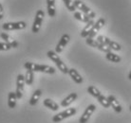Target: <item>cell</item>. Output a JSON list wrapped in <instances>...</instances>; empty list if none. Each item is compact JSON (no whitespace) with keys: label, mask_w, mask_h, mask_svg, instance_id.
Returning a JSON list of instances; mask_svg holds the SVG:
<instances>
[{"label":"cell","mask_w":131,"mask_h":123,"mask_svg":"<svg viewBox=\"0 0 131 123\" xmlns=\"http://www.w3.org/2000/svg\"><path fill=\"white\" fill-rule=\"evenodd\" d=\"M47 8H48V14L50 17H54L56 14L55 0H47Z\"/></svg>","instance_id":"ac0fdd59"},{"label":"cell","mask_w":131,"mask_h":123,"mask_svg":"<svg viewBox=\"0 0 131 123\" xmlns=\"http://www.w3.org/2000/svg\"><path fill=\"white\" fill-rule=\"evenodd\" d=\"M26 27L27 24L24 21H19V22L4 23L2 25V29L4 30H15V29H23Z\"/></svg>","instance_id":"ba28073f"},{"label":"cell","mask_w":131,"mask_h":123,"mask_svg":"<svg viewBox=\"0 0 131 123\" xmlns=\"http://www.w3.org/2000/svg\"><path fill=\"white\" fill-rule=\"evenodd\" d=\"M105 58L108 61H112V63H120L122 61L121 57L117 54H115L113 52H108V53H105Z\"/></svg>","instance_id":"7402d4cb"},{"label":"cell","mask_w":131,"mask_h":123,"mask_svg":"<svg viewBox=\"0 0 131 123\" xmlns=\"http://www.w3.org/2000/svg\"><path fill=\"white\" fill-rule=\"evenodd\" d=\"M44 17H45V13L42 10H37V13L35 14V18H34V22H33L32 28H31V30H32L33 33H37L39 32L40 29H41V26H42L43 20H44Z\"/></svg>","instance_id":"8992f818"},{"label":"cell","mask_w":131,"mask_h":123,"mask_svg":"<svg viewBox=\"0 0 131 123\" xmlns=\"http://www.w3.org/2000/svg\"><path fill=\"white\" fill-rule=\"evenodd\" d=\"M69 40H70V37H69V34H64V35L61 37V39H60V41L58 42L57 45H56V47H55L56 53H61V52L63 51L64 47H65L66 45H68V43L69 42Z\"/></svg>","instance_id":"7c38bea8"},{"label":"cell","mask_w":131,"mask_h":123,"mask_svg":"<svg viewBox=\"0 0 131 123\" xmlns=\"http://www.w3.org/2000/svg\"><path fill=\"white\" fill-rule=\"evenodd\" d=\"M4 16V10H3V6H2V4L0 3V20L3 18Z\"/></svg>","instance_id":"f1b7e54d"},{"label":"cell","mask_w":131,"mask_h":123,"mask_svg":"<svg viewBox=\"0 0 131 123\" xmlns=\"http://www.w3.org/2000/svg\"><path fill=\"white\" fill-rule=\"evenodd\" d=\"M97 100H98V101L100 102V104L103 107H105V108H109L110 107V104H109V101L107 100V97H105V96L101 94L97 97Z\"/></svg>","instance_id":"d4e9b609"},{"label":"cell","mask_w":131,"mask_h":123,"mask_svg":"<svg viewBox=\"0 0 131 123\" xmlns=\"http://www.w3.org/2000/svg\"><path fill=\"white\" fill-rule=\"evenodd\" d=\"M43 104H44L47 108H49V109H50V110H52V111H57L59 109V105L56 103L55 101H53L52 100H50V99L44 100Z\"/></svg>","instance_id":"44dd1931"},{"label":"cell","mask_w":131,"mask_h":123,"mask_svg":"<svg viewBox=\"0 0 131 123\" xmlns=\"http://www.w3.org/2000/svg\"><path fill=\"white\" fill-rule=\"evenodd\" d=\"M0 37L2 38V39L5 41V42L8 44V45H10V47H13V48H15L18 46V43L15 41V40L13 39V37H10L9 34H7L6 32H2L0 33Z\"/></svg>","instance_id":"5bb4252c"},{"label":"cell","mask_w":131,"mask_h":123,"mask_svg":"<svg viewBox=\"0 0 131 123\" xmlns=\"http://www.w3.org/2000/svg\"><path fill=\"white\" fill-rule=\"evenodd\" d=\"M74 17H75V19L79 20V21H81V22H84V23H86L89 22L90 21V18L89 16H86L85 14H82V13H80V11H74Z\"/></svg>","instance_id":"603a6c76"},{"label":"cell","mask_w":131,"mask_h":123,"mask_svg":"<svg viewBox=\"0 0 131 123\" xmlns=\"http://www.w3.org/2000/svg\"><path fill=\"white\" fill-rule=\"evenodd\" d=\"M12 48L10 45H8L7 43H0V50L2 51H7V50H10Z\"/></svg>","instance_id":"83f0119b"},{"label":"cell","mask_w":131,"mask_h":123,"mask_svg":"<svg viewBox=\"0 0 131 123\" xmlns=\"http://www.w3.org/2000/svg\"><path fill=\"white\" fill-rule=\"evenodd\" d=\"M47 55H48V57L55 64L56 66L58 67V69H59L62 73H64V74H68V73H69V68H68V66H67L65 63L60 59L59 55H58L55 51L49 50V51H48Z\"/></svg>","instance_id":"7a4b0ae2"},{"label":"cell","mask_w":131,"mask_h":123,"mask_svg":"<svg viewBox=\"0 0 131 123\" xmlns=\"http://www.w3.org/2000/svg\"><path fill=\"white\" fill-rule=\"evenodd\" d=\"M76 109L75 108H68L67 110L63 111L61 113L57 114L55 115L54 117H52V121L54 123H58L60 121H62V120L66 119V118H68V117H70L72 116H74L76 114Z\"/></svg>","instance_id":"5b68a950"},{"label":"cell","mask_w":131,"mask_h":123,"mask_svg":"<svg viewBox=\"0 0 131 123\" xmlns=\"http://www.w3.org/2000/svg\"><path fill=\"white\" fill-rule=\"evenodd\" d=\"M128 79L131 81V70H130V72H129V74H128Z\"/></svg>","instance_id":"f546056e"},{"label":"cell","mask_w":131,"mask_h":123,"mask_svg":"<svg viewBox=\"0 0 131 123\" xmlns=\"http://www.w3.org/2000/svg\"><path fill=\"white\" fill-rule=\"evenodd\" d=\"M68 74L70 76V78L73 80V81H75L76 83L81 84L83 82L82 76L79 74L78 71H77L76 69H74V68H70V69H69V73H68Z\"/></svg>","instance_id":"9a60e30c"},{"label":"cell","mask_w":131,"mask_h":123,"mask_svg":"<svg viewBox=\"0 0 131 123\" xmlns=\"http://www.w3.org/2000/svg\"><path fill=\"white\" fill-rule=\"evenodd\" d=\"M97 41L100 42L101 44H103V45H106V46L109 47L111 50L120 51L122 49V46L120 44H118L117 42L112 41V40H110L109 38H107V37H105V36H104V35H99L98 37H97Z\"/></svg>","instance_id":"3957f363"},{"label":"cell","mask_w":131,"mask_h":123,"mask_svg":"<svg viewBox=\"0 0 131 123\" xmlns=\"http://www.w3.org/2000/svg\"><path fill=\"white\" fill-rule=\"evenodd\" d=\"M105 20L104 19V18H99L98 21L95 22L94 26L92 28L91 31H90V33H89V38L94 39V37L98 34V32L100 31V29L105 26Z\"/></svg>","instance_id":"8fae6325"},{"label":"cell","mask_w":131,"mask_h":123,"mask_svg":"<svg viewBox=\"0 0 131 123\" xmlns=\"http://www.w3.org/2000/svg\"><path fill=\"white\" fill-rule=\"evenodd\" d=\"M94 24H95V22L93 21V19H90L89 22H88L85 24V27L83 29L82 31H81V36H82L83 38H88L89 37V33H90L92 28L94 26Z\"/></svg>","instance_id":"2e32d148"},{"label":"cell","mask_w":131,"mask_h":123,"mask_svg":"<svg viewBox=\"0 0 131 123\" xmlns=\"http://www.w3.org/2000/svg\"><path fill=\"white\" fill-rule=\"evenodd\" d=\"M33 79H34L33 71H31V70H27L26 75H25V81H26V84L31 85V84L33 83Z\"/></svg>","instance_id":"cb8c5ba5"},{"label":"cell","mask_w":131,"mask_h":123,"mask_svg":"<svg viewBox=\"0 0 131 123\" xmlns=\"http://www.w3.org/2000/svg\"><path fill=\"white\" fill-rule=\"evenodd\" d=\"M96 110V106L94 104H90L86 107V109L85 110V112L83 113V115L81 116L80 119H79V123H86L89 121V119L90 118L91 115L94 113V111Z\"/></svg>","instance_id":"30bf717a"},{"label":"cell","mask_w":131,"mask_h":123,"mask_svg":"<svg viewBox=\"0 0 131 123\" xmlns=\"http://www.w3.org/2000/svg\"><path fill=\"white\" fill-rule=\"evenodd\" d=\"M63 2H64V4H65V6L67 7V9L69 10V11H75L76 8L75 6H74V4H73V2H72L71 0H63Z\"/></svg>","instance_id":"4316f807"},{"label":"cell","mask_w":131,"mask_h":123,"mask_svg":"<svg viewBox=\"0 0 131 123\" xmlns=\"http://www.w3.org/2000/svg\"><path fill=\"white\" fill-rule=\"evenodd\" d=\"M107 100L109 101V104H110V107L113 108V110L116 112V113H121L123 111V108H122L121 104L119 103V101H117V99L112 96V95H109L107 97Z\"/></svg>","instance_id":"4fadbf2b"},{"label":"cell","mask_w":131,"mask_h":123,"mask_svg":"<svg viewBox=\"0 0 131 123\" xmlns=\"http://www.w3.org/2000/svg\"><path fill=\"white\" fill-rule=\"evenodd\" d=\"M41 96H42V91L40 90V89H37V90L34 91V93H33L32 96L30 99V105H31V106L36 105L38 101L40 100Z\"/></svg>","instance_id":"ffe728a7"},{"label":"cell","mask_w":131,"mask_h":123,"mask_svg":"<svg viewBox=\"0 0 131 123\" xmlns=\"http://www.w3.org/2000/svg\"><path fill=\"white\" fill-rule=\"evenodd\" d=\"M73 4H74V6H75L76 9L80 10L84 14H85L86 16H89L90 19H93V18L95 17V15H96L95 13L92 10H90L89 7L86 6L84 2H82L81 0H74V1H73Z\"/></svg>","instance_id":"277c9868"},{"label":"cell","mask_w":131,"mask_h":123,"mask_svg":"<svg viewBox=\"0 0 131 123\" xmlns=\"http://www.w3.org/2000/svg\"><path fill=\"white\" fill-rule=\"evenodd\" d=\"M24 67L26 68L27 70H31L33 72H43V73H47V74H54L55 73V69L52 66L46 65H38V64L30 63V61L25 63Z\"/></svg>","instance_id":"6da1fadb"},{"label":"cell","mask_w":131,"mask_h":123,"mask_svg":"<svg viewBox=\"0 0 131 123\" xmlns=\"http://www.w3.org/2000/svg\"><path fill=\"white\" fill-rule=\"evenodd\" d=\"M16 101H17V97L15 92H10L9 95H8V106L10 109H13L16 106Z\"/></svg>","instance_id":"d6986e66"},{"label":"cell","mask_w":131,"mask_h":123,"mask_svg":"<svg viewBox=\"0 0 131 123\" xmlns=\"http://www.w3.org/2000/svg\"><path fill=\"white\" fill-rule=\"evenodd\" d=\"M76 99H77V94H76V93H70L68 97H65V99L61 101L60 105L62 107H68L69 105H70L73 101H76Z\"/></svg>","instance_id":"e0dca14e"},{"label":"cell","mask_w":131,"mask_h":123,"mask_svg":"<svg viewBox=\"0 0 131 123\" xmlns=\"http://www.w3.org/2000/svg\"><path fill=\"white\" fill-rule=\"evenodd\" d=\"M85 42H86V44L89 45H90L92 47H95V48L99 49V50H101V51H103V52H105V53L111 52V49L109 48V47H107L106 45L101 44V43L98 42L97 40H94V39H92V38H89V37H88V38L85 39Z\"/></svg>","instance_id":"9c48e42d"},{"label":"cell","mask_w":131,"mask_h":123,"mask_svg":"<svg viewBox=\"0 0 131 123\" xmlns=\"http://www.w3.org/2000/svg\"><path fill=\"white\" fill-rule=\"evenodd\" d=\"M129 109H130V111H131V105H130V106H129Z\"/></svg>","instance_id":"4dcf8cb0"},{"label":"cell","mask_w":131,"mask_h":123,"mask_svg":"<svg viewBox=\"0 0 131 123\" xmlns=\"http://www.w3.org/2000/svg\"><path fill=\"white\" fill-rule=\"evenodd\" d=\"M88 92L89 93V95H91L92 97H96V99L101 95V92L99 91L98 88H96L95 86H93V85L89 86V88H88Z\"/></svg>","instance_id":"484cf974"},{"label":"cell","mask_w":131,"mask_h":123,"mask_svg":"<svg viewBox=\"0 0 131 123\" xmlns=\"http://www.w3.org/2000/svg\"><path fill=\"white\" fill-rule=\"evenodd\" d=\"M25 76L22 74H19L16 78V91H15V94H16L17 100H19L23 96V91H24V86H25Z\"/></svg>","instance_id":"52a82bcc"}]
</instances>
